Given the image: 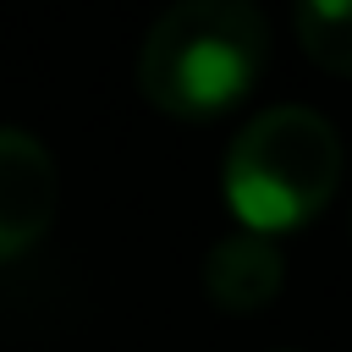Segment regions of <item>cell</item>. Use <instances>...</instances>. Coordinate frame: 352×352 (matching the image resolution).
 I'll list each match as a JSON object with an SVG mask.
<instances>
[{"label": "cell", "mask_w": 352, "mask_h": 352, "mask_svg": "<svg viewBox=\"0 0 352 352\" xmlns=\"http://www.w3.org/2000/svg\"><path fill=\"white\" fill-rule=\"evenodd\" d=\"M280 280H286V264L270 236L231 231L204 253V292L226 314H258L264 302H275Z\"/></svg>", "instance_id": "cell-4"}, {"label": "cell", "mask_w": 352, "mask_h": 352, "mask_svg": "<svg viewBox=\"0 0 352 352\" xmlns=\"http://www.w3.org/2000/svg\"><path fill=\"white\" fill-rule=\"evenodd\" d=\"M270 66V22L248 0H182L154 16L138 50V88L154 110L209 121L253 94Z\"/></svg>", "instance_id": "cell-1"}, {"label": "cell", "mask_w": 352, "mask_h": 352, "mask_svg": "<svg viewBox=\"0 0 352 352\" xmlns=\"http://www.w3.org/2000/svg\"><path fill=\"white\" fill-rule=\"evenodd\" d=\"M297 44L336 77H352V0H302L292 11Z\"/></svg>", "instance_id": "cell-5"}, {"label": "cell", "mask_w": 352, "mask_h": 352, "mask_svg": "<svg viewBox=\"0 0 352 352\" xmlns=\"http://www.w3.org/2000/svg\"><path fill=\"white\" fill-rule=\"evenodd\" d=\"M55 192V154L22 126H0V264L22 258L50 231Z\"/></svg>", "instance_id": "cell-3"}, {"label": "cell", "mask_w": 352, "mask_h": 352, "mask_svg": "<svg viewBox=\"0 0 352 352\" xmlns=\"http://www.w3.org/2000/svg\"><path fill=\"white\" fill-rule=\"evenodd\" d=\"M341 187V132L308 104L253 116L220 165V192L253 236L308 226Z\"/></svg>", "instance_id": "cell-2"}]
</instances>
